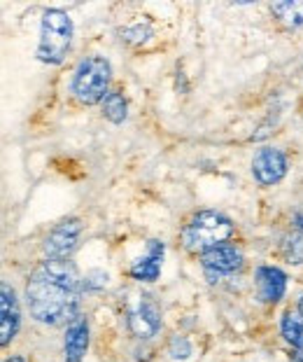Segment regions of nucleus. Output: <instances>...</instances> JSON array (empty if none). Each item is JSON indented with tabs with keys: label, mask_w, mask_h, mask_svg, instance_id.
<instances>
[{
	"label": "nucleus",
	"mask_w": 303,
	"mask_h": 362,
	"mask_svg": "<svg viewBox=\"0 0 303 362\" xmlns=\"http://www.w3.org/2000/svg\"><path fill=\"white\" fill-rule=\"evenodd\" d=\"M280 255L287 262V264L301 267L303 264V234L299 232H287L280 238Z\"/></svg>",
	"instance_id": "dca6fc26"
},
{
	"label": "nucleus",
	"mask_w": 303,
	"mask_h": 362,
	"mask_svg": "<svg viewBox=\"0 0 303 362\" xmlns=\"http://www.w3.org/2000/svg\"><path fill=\"white\" fill-rule=\"evenodd\" d=\"M250 171L259 187H273V185L285 180L287 171H290V159H287V155L280 148L263 145V148L254 152L250 161Z\"/></svg>",
	"instance_id": "0eeeda50"
},
{
	"label": "nucleus",
	"mask_w": 303,
	"mask_h": 362,
	"mask_svg": "<svg viewBox=\"0 0 303 362\" xmlns=\"http://www.w3.org/2000/svg\"><path fill=\"white\" fill-rule=\"evenodd\" d=\"M201 269L210 283H220L227 276H236L245 269V255L236 243H224L198 257Z\"/></svg>",
	"instance_id": "423d86ee"
},
{
	"label": "nucleus",
	"mask_w": 303,
	"mask_h": 362,
	"mask_svg": "<svg viewBox=\"0 0 303 362\" xmlns=\"http://www.w3.org/2000/svg\"><path fill=\"white\" fill-rule=\"evenodd\" d=\"M75 24L70 14L61 7H47L40 19V37H37L35 59L47 66H61L73 49Z\"/></svg>",
	"instance_id": "7ed1b4c3"
},
{
	"label": "nucleus",
	"mask_w": 303,
	"mask_h": 362,
	"mask_svg": "<svg viewBox=\"0 0 303 362\" xmlns=\"http://www.w3.org/2000/svg\"><path fill=\"white\" fill-rule=\"evenodd\" d=\"M271 14L290 30L303 28V0H285V3H271Z\"/></svg>",
	"instance_id": "ddd939ff"
},
{
	"label": "nucleus",
	"mask_w": 303,
	"mask_h": 362,
	"mask_svg": "<svg viewBox=\"0 0 303 362\" xmlns=\"http://www.w3.org/2000/svg\"><path fill=\"white\" fill-rule=\"evenodd\" d=\"M112 84V64L103 54H89L75 66L70 91L80 105H100L110 94Z\"/></svg>",
	"instance_id": "20e7f679"
},
{
	"label": "nucleus",
	"mask_w": 303,
	"mask_h": 362,
	"mask_svg": "<svg viewBox=\"0 0 303 362\" xmlns=\"http://www.w3.org/2000/svg\"><path fill=\"white\" fill-rule=\"evenodd\" d=\"M280 334H283L285 341L290 344L299 356H303V318L299 313L287 311L283 318H280Z\"/></svg>",
	"instance_id": "4468645a"
},
{
	"label": "nucleus",
	"mask_w": 303,
	"mask_h": 362,
	"mask_svg": "<svg viewBox=\"0 0 303 362\" xmlns=\"http://www.w3.org/2000/svg\"><path fill=\"white\" fill-rule=\"evenodd\" d=\"M119 35L126 45H145L150 37H154V28L150 21H133V24L124 26Z\"/></svg>",
	"instance_id": "f3484780"
},
{
	"label": "nucleus",
	"mask_w": 303,
	"mask_h": 362,
	"mask_svg": "<svg viewBox=\"0 0 303 362\" xmlns=\"http://www.w3.org/2000/svg\"><path fill=\"white\" fill-rule=\"evenodd\" d=\"M145 255L138 257L129 269V276L138 283H154L159 281L161 269H163V257H166V243L159 238H150L145 243Z\"/></svg>",
	"instance_id": "9d476101"
},
{
	"label": "nucleus",
	"mask_w": 303,
	"mask_h": 362,
	"mask_svg": "<svg viewBox=\"0 0 303 362\" xmlns=\"http://www.w3.org/2000/svg\"><path fill=\"white\" fill-rule=\"evenodd\" d=\"M126 325H129V332L136 339H140V341H147V339L157 337L163 325L161 306L157 304V299L143 292V295L138 297L136 306H131V311L126 315Z\"/></svg>",
	"instance_id": "6e6552de"
},
{
	"label": "nucleus",
	"mask_w": 303,
	"mask_h": 362,
	"mask_svg": "<svg viewBox=\"0 0 303 362\" xmlns=\"http://www.w3.org/2000/svg\"><path fill=\"white\" fill-rule=\"evenodd\" d=\"M191 353H194V346H191L189 339L182 337V334L170 337V341H168V356L170 358L173 360H189Z\"/></svg>",
	"instance_id": "a211bd4d"
},
{
	"label": "nucleus",
	"mask_w": 303,
	"mask_h": 362,
	"mask_svg": "<svg viewBox=\"0 0 303 362\" xmlns=\"http://www.w3.org/2000/svg\"><path fill=\"white\" fill-rule=\"evenodd\" d=\"M82 276L73 259H42L26 279L28 311L47 327H68L82 315Z\"/></svg>",
	"instance_id": "f257e3e1"
},
{
	"label": "nucleus",
	"mask_w": 303,
	"mask_h": 362,
	"mask_svg": "<svg viewBox=\"0 0 303 362\" xmlns=\"http://www.w3.org/2000/svg\"><path fill=\"white\" fill-rule=\"evenodd\" d=\"M21 327V311L17 292L7 281L0 285V344L10 346Z\"/></svg>",
	"instance_id": "9b49d317"
},
{
	"label": "nucleus",
	"mask_w": 303,
	"mask_h": 362,
	"mask_svg": "<svg viewBox=\"0 0 303 362\" xmlns=\"http://www.w3.org/2000/svg\"><path fill=\"white\" fill-rule=\"evenodd\" d=\"M107 281H110V276L105 272H100V269H93L87 276L82 279V285H84V292H96V290H103L107 288Z\"/></svg>",
	"instance_id": "6ab92c4d"
},
{
	"label": "nucleus",
	"mask_w": 303,
	"mask_h": 362,
	"mask_svg": "<svg viewBox=\"0 0 303 362\" xmlns=\"http://www.w3.org/2000/svg\"><path fill=\"white\" fill-rule=\"evenodd\" d=\"M292 229H294V232L303 234V211H297L292 215Z\"/></svg>",
	"instance_id": "aec40b11"
},
{
	"label": "nucleus",
	"mask_w": 303,
	"mask_h": 362,
	"mask_svg": "<svg viewBox=\"0 0 303 362\" xmlns=\"http://www.w3.org/2000/svg\"><path fill=\"white\" fill-rule=\"evenodd\" d=\"M100 110H103V117L107 122H112V124H124L129 117V101L119 89H112L110 94L105 96V101L100 103Z\"/></svg>",
	"instance_id": "2eb2a0df"
},
{
	"label": "nucleus",
	"mask_w": 303,
	"mask_h": 362,
	"mask_svg": "<svg viewBox=\"0 0 303 362\" xmlns=\"http://www.w3.org/2000/svg\"><path fill=\"white\" fill-rule=\"evenodd\" d=\"M287 274L275 264H259L254 269V288H256V299L261 304L273 306L283 302L287 292Z\"/></svg>",
	"instance_id": "1a4fd4ad"
},
{
	"label": "nucleus",
	"mask_w": 303,
	"mask_h": 362,
	"mask_svg": "<svg viewBox=\"0 0 303 362\" xmlns=\"http://www.w3.org/2000/svg\"><path fill=\"white\" fill-rule=\"evenodd\" d=\"M89 351V320L87 315L77 318L66 327L64 334V360L66 362H82Z\"/></svg>",
	"instance_id": "f8f14e48"
},
{
	"label": "nucleus",
	"mask_w": 303,
	"mask_h": 362,
	"mask_svg": "<svg viewBox=\"0 0 303 362\" xmlns=\"http://www.w3.org/2000/svg\"><path fill=\"white\" fill-rule=\"evenodd\" d=\"M297 309H299V315L303 318V295L299 297V302H297Z\"/></svg>",
	"instance_id": "412c9836"
},
{
	"label": "nucleus",
	"mask_w": 303,
	"mask_h": 362,
	"mask_svg": "<svg viewBox=\"0 0 303 362\" xmlns=\"http://www.w3.org/2000/svg\"><path fill=\"white\" fill-rule=\"evenodd\" d=\"M82 232L84 227L80 218H66L59 225H54L42 241L44 259H70L75 255V250L80 248Z\"/></svg>",
	"instance_id": "39448f33"
},
{
	"label": "nucleus",
	"mask_w": 303,
	"mask_h": 362,
	"mask_svg": "<svg viewBox=\"0 0 303 362\" xmlns=\"http://www.w3.org/2000/svg\"><path fill=\"white\" fill-rule=\"evenodd\" d=\"M236 234V222L213 208L196 211L180 229V245L189 255L201 257L203 252L229 243Z\"/></svg>",
	"instance_id": "f03ea898"
},
{
	"label": "nucleus",
	"mask_w": 303,
	"mask_h": 362,
	"mask_svg": "<svg viewBox=\"0 0 303 362\" xmlns=\"http://www.w3.org/2000/svg\"><path fill=\"white\" fill-rule=\"evenodd\" d=\"M5 362H26V360H23L21 356H12V358H7Z\"/></svg>",
	"instance_id": "4be33fe9"
}]
</instances>
